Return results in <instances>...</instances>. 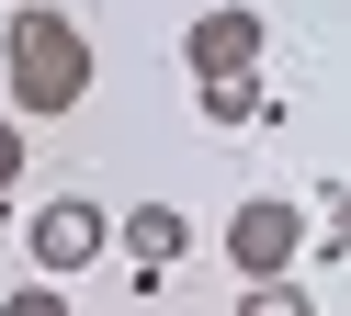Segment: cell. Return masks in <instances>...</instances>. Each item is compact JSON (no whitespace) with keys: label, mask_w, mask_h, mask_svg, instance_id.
Returning a JSON list of instances; mask_svg holds the SVG:
<instances>
[{"label":"cell","mask_w":351,"mask_h":316,"mask_svg":"<svg viewBox=\"0 0 351 316\" xmlns=\"http://www.w3.org/2000/svg\"><path fill=\"white\" fill-rule=\"evenodd\" d=\"M0 68H12V113H80L91 102V34L57 0H23L0 23Z\"/></svg>","instance_id":"cell-1"},{"label":"cell","mask_w":351,"mask_h":316,"mask_svg":"<svg viewBox=\"0 0 351 316\" xmlns=\"http://www.w3.org/2000/svg\"><path fill=\"white\" fill-rule=\"evenodd\" d=\"M102 248H114V215H102L91 192H57V203H34V226H23V260H34V282H69V271H91Z\"/></svg>","instance_id":"cell-2"},{"label":"cell","mask_w":351,"mask_h":316,"mask_svg":"<svg viewBox=\"0 0 351 316\" xmlns=\"http://www.w3.org/2000/svg\"><path fill=\"white\" fill-rule=\"evenodd\" d=\"M227 260H238V282H283V271L306 260V203L250 192V203L227 215Z\"/></svg>","instance_id":"cell-3"},{"label":"cell","mask_w":351,"mask_h":316,"mask_svg":"<svg viewBox=\"0 0 351 316\" xmlns=\"http://www.w3.org/2000/svg\"><path fill=\"white\" fill-rule=\"evenodd\" d=\"M261 45H272V23H261L250 0H215V12H193V23H182V68H193V79L261 68Z\"/></svg>","instance_id":"cell-4"},{"label":"cell","mask_w":351,"mask_h":316,"mask_svg":"<svg viewBox=\"0 0 351 316\" xmlns=\"http://www.w3.org/2000/svg\"><path fill=\"white\" fill-rule=\"evenodd\" d=\"M114 248H125L136 271H170V260L193 248V215H182V203H136V215H114Z\"/></svg>","instance_id":"cell-5"},{"label":"cell","mask_w":351,"mask_h":316,"mask_svg":"<svg viewBox=\"0 0 351 316\" xmlns=\"http://www.w3.org/2000/svg\"><path fill=\"white\" fill-rule=\"evenodd\" d=\"M193 102H204V124H261L272 90H261V68H227V79H193Z\"/></svg>","instance_id":"cell-6"},{"label":"cell","mask_w":351,"mask_h":316,"mask_svg":"<svg viewBox=\"0 0 351 316\" xmlns=\"http://www.w3.org/2000/svg\"><path fill=\"white\" fill-rule=\"evenodd\" d=\"M238 316H317V293L283 271V282H250V293H238Z\"/></svg>","instance_id":"cell-7"},{"label":"cell","mask_w":351,"mask_h":316,"mask_svg":"<svg viewBox=\"0 0 351 316\" xmlns=\"http://www.w3.org/2000/svg\"><path fill=\"white\" fill-rule=\"evenodd\" d=\"M0 316H80V305H69L57 282H12V293H0Z\"/></svg>","instance_id":"cell-8"},{"label":"cell","mask_w":351,"mask_h":316,"mask_svg":"<svg viewBox=\"0 0 351 316\" xmlns=\"http://www.w3.org/2000/svg\"><path fill=\"white\" fill-rule=\"evenodd\" d=\"M23 181V113H0V192Z\"/></svg>","instance_id":"cell-9"}]
</instances>
